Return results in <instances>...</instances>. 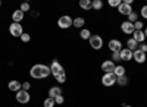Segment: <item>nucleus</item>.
Wrapping results in <instances>:
<instances>
[{
	"label": "nucleus",
	"instance_id": "f257e3e1",
	"mask_svg": "<svg viewBox=\"0 0 147 107\" xmlns=\"http://www.w3.org/2000/svg\"><path fill=\"white\" fill-rule=\"evenodd\" d=\"M30 75L34 78V79H44L50 75V66H46V65H34L31 69H30Z\"/></svg>",
	"mask_w": 147,
	"mask_h": 107
},
{
	"label": "nucleus",
	"instance_id": "f03ea898",
	"mask_svg": "<svg viewBox=\"0 0 147 107\" xmlns=\"http://www.w3.org/2000/svg\"><path fill=\"white\" fill-rule=\"evenodd\" d=\"M9 32L12 37H15V38H21V35L24 34V28L21 23H15V22H12L10 25H9Z\"/></svg>",
	"mask_w": 147,
	"mask_h": 107
},
{
	"label": "nucleus",
	"instance_id": "7ed1b4c3",
	"mask_svg": "<svg viewBox=\"0 0 147 107\" xmlns=\"http://www.w3.org/2000/svg\"><path fill=\"white\" fill-rule=\"evenodd\" d=\"M72 23H74V19L69 16V15H63V16H60L57 19V27L59 28H62V29H68L72 27Z\"/></svg>",
	"mask_w": 147,
	"mask_h": 107
},
{
	"label": "nucleus",
	"instance_id": "20e7f679",
	"mask_svg": "<svg viewBox=\"0 0 147 107\" xmlns=\"http://www.w3.org/2000/svg\"><path fill=\"white\" fill-rule=\"evenodd\" d=\"M88 43L91 45V49H94V50H100L102 47H103V38L100 37V35H97V34L96 35H91Z\"/></svg>",
	"mask_w": 147,
	"mask_h": 107
},
{
	"label": "nucleus",
	"instance_id": "39448f33",
	"mask_svg": "<svg viewBox=\"0 0 147 107\" xmlns=\"http://www.w3.org/2000/svg\"><path fill=\"white\" fill-rule=\"evenodd\" d=\"M31 100V96H30V92L25 91V90H21L16 92V101L19 104H28Z\"/></svg>",
	"mask_w": 147,
	"mask_h": 107
},
{
	"label": "nucleus",
	"instance_id": "423d86ee",
	"mask_svg": "<svg viewBox=\"0 0 147 107\" xmlns=\"http://www.w3.org/2000/svg\"><path fill=\"white\" fill-rule=\"evenodd\" d=\"M116 75L115 74H105L103 76H102V84L105 85V87H112V85H115L116 84Z\"/></svg>",
	"mask_w": 147,
	"mask_h": 107
},
{
	"label": "nucleus",
	"instance_id": "0eeeda50",
	"mask_svg": "<svg viewBox=\"0 0 147 107\" xmlns=\"http://www.w3.org/2000/svg\"><path fill=\"white\" fill-rule=\"evenodd\" d=\"M50 74L53 76H56V75H60V74H65V69L57 60H53L52 65H50Z\"/></svg>",
	"mask_w": 147,
	"mask_h": 107
},
{
	"label": "nucleus",
	"instance_id": "6e6552de",
	"mask_svg": "<svg viewBox=\"0 0 147 107\" xmlns=\"http://www.w3.org/2000/svg\"><path fill=\"white\" fill-rule=\"evenodd\" d=\"M121 29H122V32L127 34V35H132L134 31H136V28H134V23H131V22H128V21H124V22L121 23Z\"/></svg>",
	"mask_w": 147,
	"mask_h": 107
},
{
	"label": "nucleus",
	"instance_id": "1a4fd4ad",
	"mask_svg": "<svg viewBox=\"0 0 147 107\" xmlns=\"http://www.w3.org/2000/svg\"><path fill=\"white\" fill-rule=\"evenodd\" d=\"M115 68H116V63L112 62V60H105L102 63V70H103L105 74H113Z\"/></svg>",
	"mask_w": 147,
	"mask_h": 107
},
{
	"label": "nucleus",
	"instance_id": "9d476101",
	"mask_svg": "<svg viewBox=\"0 0 147 107\" xmlns=\"http://www.w3.org/2000/svg\"><path fill=\"white\" fill-rule=\"evenodd\" d=\"M132 59L136 60L137 63H146V60H147V54L146 53H143L140 49L138 50H136V51H132Z\"/></svg>",
	"mask_w": 147,
	"mask_h": 107
},
{
	"label": "nucleus",
	"instance_id": "9b49d317",
	"mask_svg": "<svg viewBox=\"0 0 147 107\" xmlns=\"http://www.w3.org/2000/svg\"><path fill=\"white\" fill-rule=\"evenodd\" d=\"M109 50L112 51V53L121 51V50H122V43H121L119 40H116V38L110 40V41H109Z\"/></svg>",
	"mask_w": 147,
	"mask_h": 107
},
{
	"label": "nucleus",
	"instance_id": "f8f14e48",
	"mask_svg": "<svg viewBox=\"0 0 147 107\" xmlns=\"http://www.w3.org/2000/svg\"><path fill=\"white\" fill-rule=\"evenodd\" d=\"M118 12H119L121 15H127V16H128V15L131 13V12H132V7H131V6H128L127 3L122 2V3L118 6Z\"/></svg>",
	"mask_w": 147,
	"mask_h": 107
},
{
	"label": "nucleus",
	"instance_id": "ddd939ff",
	"mask_svg": "<svg viewBox=\"0 0 147 107\" xmlns=\"http://www.w3.org/2000/svg\"><path fill=\"white\" fill-rule=\"evenodd\" d=\"M121 60H124V62L132 60V51L129 49H122L121 50Z\"/></svg>",
	"mask_w": 147,
	"mask_h": 107
},
{
	"label": "nucleus",
	"instance_id": "4468645a",
	"mask_svg": "<svg viewBox=\"0 0 147 107\" xmlns=\"http://www.w3.org/2000/svg\"><path fill=\"white\" fill-rule=\"evenodd\" d=\"M7 88L10 91H13V92H18V91L22 90V84H21L19 81H10L9 84H7Z\"/></svg>",
	"mask_w": 147,
	"mask_h": 107
},
{
	"label": "nucleus",
	"instance_id": "2eb2a0df",
	"mask_svg": "<svg viewBox=\"0 0 147 107\" xmlns=\"http://www.w3.org/2000/svg\"><path fill=\"white\" fill-rule=\"evenodd\" d=\"M12 19H13L15 23H21V21L24 19V12L21 9H16L13 13H12Z\"/></svg>",
	"mask_w": 147,
	"mask_h": 107
},
{
	"label": "nucleus",
	"instance_id": "dca6fc26",
	"mask_svg": "<svg viewBox=\"0 0 147 107\" xmlns=\"http://www.w3.org/2000/svg\"><path fill=\"white\" fill-rule=\"evenodd\" d=\"M132 38L136 40L138 44H143V43H144V40H146V35H144V32H143V31H134Z\"/></svg>",
	"mask_w": 147,
	"mask_h": 107
},
{
	"label": "nucleus",
	"instance_id": "f3484780",
	"mask_svg": "<svg viewBox=\"0 0 147 107\" xmlns=\"http://www.w3.org/2000/svg\"><path fill=\"white\" fill-rule=\"evenodd\" d=\"M57 96H62V88L52 87L50 90H49V97H50V98H56Z\"/></svg>",
	"mask_w": 147,
	"mask_h": 107
},
{
	"label": "nucleus",
	"instance_id": "a211bd4d",
	"mask_svg": "<svg viewBox=\"0 0 147 107\" xmlns=\"http://www.w3.org/2000/svg\"><path fill=\"white\" fill-rule=\"evenodd\" d=\"M113 74L116 75V78L125 76V74H127V69H125L124 66H121V65H116V68H115V70H113Z\"/></svg>",
	"mask_w": 147,
	"mask_h": 107
},
{
	"label": "nucleus",
	"instance_id": "6ab92c4d",
	"mask_svg": "<svg viewBox=\"0 0 147 107\" xmlns=\"http://www.w3.org/2000/svg\"><path fill=\"white\" fill-rule=\"evenodd\" d=\"M127 49H129L131 51H136V50H138V43L134 40V38H129L128 41H127Z\"/></svg>",
	"mask_w": 147,
	"mask_h": 107
},
{
	"label": "nucleus",
	"instance_id": "aec40b11",
	"mask_svg": "<svg viewBox=\"0 0 147 107\" xmlns=\"http://www.w3.org/2000/svg\"><path fill=\"white\" fill-rule=\"evenodd\" d=\"M84 23H85V19H84V18H81V16H78V18H75V19H74V23H72V25L75 27V28H80V29H82Z\"/></svg>",
	"mask_w": 147,
	"mask_h": 107
},
{
	"label": "nucleus",
	"instance_id": "412c9836",
	"mask_svg": "<svg viewBox=\"0 0 147 107\" xmlns=\"http://www.w3.org/2000/svg\"><path fill=\"white\" fill-rule=\"evenodd\" d=\"M91 31L90 29H87V28H82L81 31H80V37L82 38V40H90V37H91Z\"/></svg>",
	"mask_w": 147,
	"mask_h": 107
},
{
	"label": "nucleus",
	"instance_id": "4be33fe9",
	"mask_svg": "<svg viewBox=\"0 0 147 107\" xmlns=\"http://www.w3.org/2000/svg\"><path fill=\"white\" fill-rule=\"evenodd\" d=\"M80 7H81L82 10H90V9H93L90 0H80Z\"/></svg>",
	"mask_w": 147,
	"mask_h": 107
},
{
	"label": "nucleus",
	"instance_id": "5701e85b",
	"mask_svg": "<svg viewBox=\"0 0 147 107\" xmlns=\"http://www.w3.org/2000/svg\"><path fill=\"white\" fill-rule=\"evenodd\" d=\"M91 7L96 9V10H100L103 7V2H102V0H93V2H91Z\"/></svg>",
	"mask_w": 147,
	"mask_h": 107
},
{
	"label": "nucleus",
	"instance_id": "b1692460",
	"mask_svg": "<svg viewBox=\"0 0 147 107\" xmlns=\"http://www.w3.org/2000/svg\"><path fill=\"white\" fill-rule=\"evenodd\" d=\"M137 19H138V13L132 10L131 13L128 15V22H131V23H136V22H137Z\"/></svg>",
	"mask_w": 147,
	"mask_h": 107
},
{
	"label": "nucleus",
	"instance_id": "393cba45",
	"mask_svg": "<svg viewBox=\"0 0 147 107\" xmlns=\"http://www.w3.org/2000/svg\"><path fill=\"white\" fill-rule=\"evenodd\" d=\"M43 106H44V107H55V106H56V103H55V100H53V98L47 97V98L43 101Z\"/></svg>",
	"mask_w": 147,
	"mask_h": 107
},
{
	"label": "nucleus",
	"instance_id": "a878e982",
	"mask_svg": "<svg viewBox=\"0 0 147 107\" xmlns=\"http://www.w3.org/2000/svg\"><path fill=\"white\" fill-rule=\"evenodd\" d=\"M116 84L121 85V87L128 85V78H127V76H121V78H118V79H116Z\"/></svg>",
	"mask_w": 147,
	"mask_h": 107
},
{
	"label": "nucleus",
	"instance_id": "bb28decb",
	"mask_svg": "<svg viewBox=\"0 0 147 107\" xmlns=\"http://www.w3.org/2000/svg\"><path fill=\"white\" fill-rule=\"evenodd\" d=\"M55 79L59 82V84H63V82L66 81V74H60V75H56Z\"/></svg>",
	"mask_w": 147,
	"mask_h": 107
},
{
	"label": "nucleus",
	"instance_id": "cd10ccee",
	"mask_svg": "<svg viewBox=\"0 0 147 107\" xmlns=\"http://www.w3.org/2000/svg\"><path fill=\"white\" fill-rule=\"evenodd\" d=\"M30 40H31V35H30L28 32H24V34L21 35V41H22V43H30Z\"/></svg>",
	"mask_w": 147,
	"mask_h": 107
},
{
	"label": "nucleus",
	"instance_id": "c85d7f7f",
	"mask_svg": "<svg viewBox=\"0 0 147 107\" xmlns=\"http://www.w3.org/2000/svg\"><path fill=\"white\" fill-rule=\"evenodd\" d=\"M30 9H31V7H30V3H28V2H24V3L21 5V10L24 12V13H25V12H28Z\"/></svg>",
	"mask_w": 147,
	"mask_h": 107
},
{
	"label": "nucleus",
	"instance_id": "c756f323",
	"mask_svg": "<svg viewBox=\"0 0 147 107\" xmlns=\"http://www.w3.org/2000/svg\"><path fill=\"white\" fill-rule=\"evenodd\" d=\"M140 15L143 16V19H147V5H144L140 10Z\"/></svg>",
	"mask_w": 147,
	"mask_h": 107
},
{
	"label": "nucleus",
	"instance_id": "7c9ffc66",
	"mask_svg": "<svg viewBox=\"0 0 147 107\" xmlns=\"http://www.w3.org/2000/svg\"><path fill=\"white\" fill-rule=\"evenodd\" d=\"M134 28H136V31H143V22L141 21H137L136 23H134Z\"/></svg>",
	"mask_w": 147,
	"mask_h": 107
},
{
	"label": "nucleus",
	"instance_id": "2f4dec72",
	"mask_svg": "<svg viewBox=\"0 0 147 107\" xmlns=\"http://www.w3.org/2000/svg\"><path fill=\"white\" fill-rule=\"evenodd\" d=\"M122 2L121 0H109V6H112V7H118Z\"/></svg>",
	"mask_w": 147,
	"mask_h": 107
},
{
	"label": "nucleus",
	"instance_id": "473e14b6",
	"mask_svg": "<svg viewBox=\"0 0 147 107\" xmlns=\"http://www.w3.org/2000/svg\"><path fill=\"white\" fill-rule=\"evenodd\" d=\"M119 60H121V51L113 53L112 54V62H119Z\"/></svg>",
	"mask_w": 147,
	"mask_h": 107
},
{
	"label": "nucleus",
	"instance_id": "72a5a7b5",
	"mask_svg": "<svg viewBox=\"0 0 147 107\" xmlns=\"http://www.w3.org/2000/svg\"><path fill=\"white\" fill-rule=\"evenodd\" d=\"M53 100H55L56 104H63V101H65V100H63V96H57V97L53 98Z\"/></svg>",
	"mask_w": 147,
	"mask_h": 107
},
{
	"label": "nucleus",
	"instance_id": "f704fd0d",
	"mask_svg": "<svg viewBox=\"0 0 147 107\" xmlns=\"http://www.w3.org/2000/svg\"><path fill=\"white\" fill-rule=\"evenodd\" d=\"M30 88H31V84H30V82H22V90L28 91Z\"/></svg>",
	"mask_w": 147,
	"mask_h": 107
},
{
	"label": "nucleus",
	"instance_id": "c9c22d12",
	"mask_svg": "<svg viewBox=\"0 0 147 107\" xmlns=\"http://www.w3.org/2000/svg\"><path fill=\"white\" fill-rule=\"evenodd\" d=\"M140 50H141L143 53H146V54H147V44H146V43H143V44L140 45Z\"/></svg>",
	"mask_w": 147,
	"mask_h": 107
},
{
	"label": "nucleus",
	"instance_id": "e433bc0d",
	"mask_svg": "<svg viewBox=\"0 0 147 107\" xmlns=\"http://www.w3.org/2000/svg\"><path fill=\"white\" fill-rule=\"evenodd\" d=\"M143 32H144V35H146V38H147V27H146V29H144Z\"/></svg>",
	"mask_w": 147,
	"mask_h": 107
},
{
	"label": "nucleus",
	"instance_id": "4c0bfd02",
	"mask_svg": "<svg viewBox=\"0 0 147 107\" xmlns=\"http://www.w3.org/2000/svg\"><path fill=\"white\" fill-rule=\"evenodd\" d=\"M124 107H132V106H124Z\"/></svg>",
	"mask_w": 147,
	"mask_h": 107
},
{
	"label": "nucleus",
	"instance_id": "58836bf2",
	"mask_svg": "<svg viewBox=\"0 0 147 107\" xmlns=\"http://www.w3.org/2000/svg\"><path fill=\"white\" fill-rule=\"evenodd\" d=\"M0 6H2V2H0Z\"/></svg>",
	"mask_w": 147,
	"mask_h": 107
}]
</instances>
